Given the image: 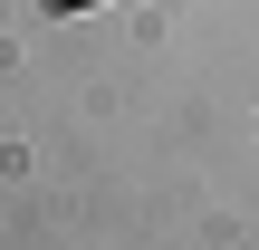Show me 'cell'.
Returning <instances> with one entry per match:
<instances>
[{
	"mask_svg": "<svg viewBox=\"0 0 259 250\" xmlns=\"http://www.w3.org/2000/svg\"><path fill=\"white\" fill-rule=\"evenodd\" d=\"M58 10H77V0H58Z\"/></svg>",
	"mask_w": 259,
	"mask_h": 250,
	"instance_id": "cell-1",
	"label": "cell"
}]
</instances>
